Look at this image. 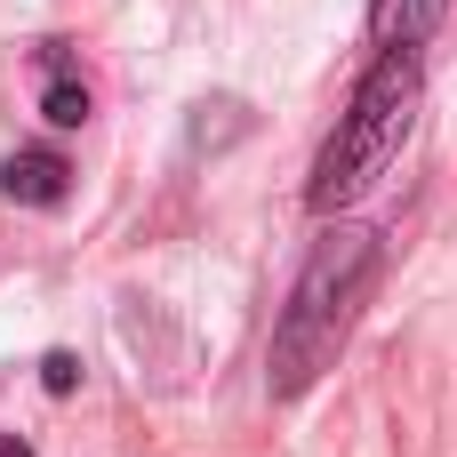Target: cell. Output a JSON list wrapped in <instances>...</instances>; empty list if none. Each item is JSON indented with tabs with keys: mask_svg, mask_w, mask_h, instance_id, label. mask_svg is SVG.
Returning a JSON list of instances; mask_svg holds the SVG:
<instances>
[{
	"mask_svg": "<svg viewBox=\"0 0 457 457\" xmlns=\"http://www.w3.org/2000/svg\"><path fill=\"white\" fill-rule=\"evenodd\" d=\"M370 289H378V233L329 217L305 273H297V289H289V305H281V321H273V345H265V394L273 402H297L337 370Z\"/></svg>",
	"mask_w": 457,
	"mask_h": 457,
	"instance_id": "1",
	"label": "cell"
},
{
	"mask_svg": "<svg viewBox=\"0 0 457 457\" xmlns=\"http://www.w3.org/2000/svg\"><path fill=\"white\" fill-rule=\"evenodd\" d=\"M418 96H426L418 48H394V56H378V64L361 72L353 104L337 112V129H329L321 153H313V177H305V209H313V217H345V209L402 161V145H410V129H418Z\"/></svg>",
	"mask_w": 457,
	"mask_h": 457,
	"instance_id": "2",
	"label": "cell"
},
{
	"mask_svg": "<svg viewBox=\"0 0 457 457\" xmlns=\"http://www.w3.org/2000/svg\"><path fill=\"white\" fill-rule=\"evenodd\" d=\"M72 193V161L56 153V145H16L8 161H0V201H16V209H56Z\"/></svg>",
	"mask_w": 457,
	"mask_h": 457,
	"instance_id": "3",
	"label": "cell"
},
{
	"mask_svg": "<svg viewBox=\"0 0 457 457\" xmlns=\"http://www.w3.org/2000/svg\"><path fill=\"white\" fill-rule=\"evenodd\" d=\"M32 56H40V112H48L56 129H80V120L96 112V96H88V80H80V64H72V40H40Z\"/></svg>",
	"mask_w": 457,
	"mask_h": 457,
	"instance_id": "4",
	"label": "cell"
},
{
	"mask_svg": "<svg viewBox=\"0 0 457 457\" xmlns=\"http://www.w3.org/2000/svg\"><path fill=\"white\" fill-rule=\"evenodd\" d=\"M442 16H450V0H370V40H378V56H394V48H418Z\"/></svg>",
	"mask_w": 457,
	"mask_h": 457,
	"instance_id": "5",
	"label": "cell"
},
{
	"mask_svg": "<svg viewBox=\"0 0 457 457\" xmlns=\"http://www.w3.org/2000/svg\"><path fill=\"white\" fill-rule=\"evenodd\" d=\"M40 386H48V394H72V386H80V361H72V353H48V361H40Z\"/></svg>",
	"mask_w": 457,
	"mask_h": 457,
	"instance_id": "6",
	"label": "cell"
},
{
	"mask_svg": "<svg viewBox=\"0 0 457 457\" xmlns=\"http://www.w3.org/2000/svg\"><path fill=\"white\" fill-rule=\"evenodd\" d=\"M0 457H32V442H16V434H0Z\"/></svg>",
	"mask_w": 457,
	"mask_h": 457,
	"instance_id": "7",
	"label": "cell"
}]
</instances>
